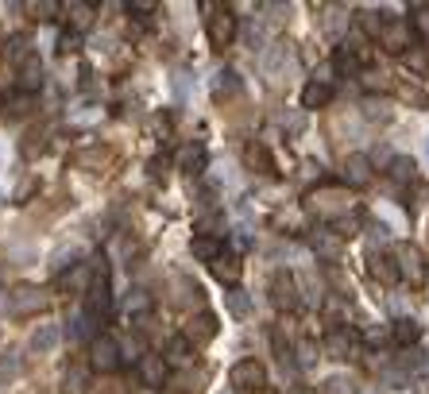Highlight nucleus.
<instances>
[{
  "instance_id": "obj_22",
  "label": "nucleus",
  "mask_w": 429,
  "mask_h": 394,
  "mask_svg": "<svg viewBox=\"0 0 429 394\" xmlns=\"http://www.w3.org/2000/svg\"><path fill=\"white\" fill-rule=\"evenodd\" d=\"M240 89H244V81H240V73L236 70H228L225 66V70L213 73V97H236Z\"/></svg>"
},
{
  "instance_id": "obj_25",
  "label": "nucleus",
  "mask_w": 429,
  "mask_h": 394,
  "mask_svg": "<svg viewBox=\"0 0 429 394\" xmlns=\"http://www.w3.org/2000/svg\"><path fill=\"white\" fill-rule=\"evenodd\" d=\"M391 336H394V344L410 348V344L422 340V325H418L414 317H399V321H394V328H391Z\"/></svg>"
},
{
  "instance_id": "obj_3",
  "label": "nucleus",
  "mask_w": 429,
  "mask_h": 394,
  "mask_svg": "<svg viewBox=\"0 0 429 394\" xmlns=\"http://www.w3.org/2000/svg\"><path fill=\"white\" fill-rule=\"evenodd\" d=\"M310 209L317 213V217H329V220H341V217H348V209H352V201H348V193L344 190H336V186H325L321 193H310Z\"/></svg>"
},
{
  "instance_id": "obj_9",
  "label": "nucleus",
  "mask_w": 429,
  "mask_h": 394,
  "mask_svg": "<svg viewBox=\"0 0 429 394\" xmlns=\"http://www.w3.org/2000/svg\"><path fill=\"white\" fill-rule=\"evenodd\" d=\"M394 263H399V275L410 278L414 286L425 282V259L414 244H399V248H394Z\"/></svg>"
},
{
  "instance_id": "obj_2",
  "label": "nucleus",
  "mask_w": 429,
  "mask_h": 394,
  "mask_svg": "<svg viewBox=\"0 0 429 394\" xmlns=\"http://www.w3.org/2000/svg\"><path fill=\"white\" fill-rule=\"evenodd\" d=\"M109 314H112V290H109V270L101 263L93 282H89V290H86V317L89 321H105Z\"/></svg>"
},
{
  "instance_id": "obj_4",
  "label": "nucleus",
  "mask_w": 429,
  "mask_h": 394,
  "mask_svg": "<svg viewBox=\"0 0 429 394\" xmlns=\"http://www.w3.org/2000/svg\"><path fill=\"white\" fill-rule=\"evenodd\" d=\"M290 66H294L290 43H275V47H267V51H263V78H267L271 85H283L286 73H290Z\"/></svg>"
},
{
  "instance_id": "obj_45",
  "label": "nucleus",
  "mask_w": 429,
  "mask_h": 394,
  "mask_svg": "<svg viewBox=\"0 0 429 394\" xmlns=\"http://www.w3.org/2000/svg\"><path fill=\"white\" fill-rule=\"evenodd\" d=\"M364 78H368L371 89H391V78H387V73H364Z\"/></svg>"
},
{
  "instance_id": "obj_19",
  "label": "nucleus",
  "mask_w": 429,
  "mask_h": 394,
  "mask_svg": "<svg viewBox=\"0 0 429 394\" xmlns=\"http://www.w3.org/2000/svg\"><path fill=\"white\" fill-rule=\"evenodd\" d=\"M59 340H62V328H59V325H39L35 333H31L28 348H31V352H39V356H47V352L59 348Z\"/></svg>"
},
{
  "instance_id": "obj_10",
  "label": "nucleus",
  "mask_w": 429,
  "mask_h": 394,
  "mask_svg": "<svg viewBox=\"0 0 429 394\" xmlns=\"http://www.w3.org/2000/svg\"><path fill=\"white\" fill-rule=\"evenodd\" d=\"M43 306H47V294L35 290V286H16V290L8 294V314H16V317L39 314Z\"/></svg>"
},
{
  "instance_id": "obj_34",
  "label": "nucleus",
  "mask_w": 429,
  "mask_h": 394,
  "mask_svg": "<svg viewBox=\"0 0 429 394\" xmlns=\"http://www.w3.org/2000/svg\"><path fill=\"white\" fill-rule=\"evenodd\" d=\"M321 394H356V383L348 379V375H333V379L325 383V390Z\"/></svg>"
},
{
  "instance_id": "obj_7",
  "label": "nucleus",
  "mask_w": 429,
  "mask_h": 394,
  "mask_svg": "<svg viewBox=\"0 0 429 394\" xmlns=\"http://www.w3.org/2000/svg\"><path fill=\"white\" fill-rule=\"evenodd\" d=\"M228 383H233L236 390H263L267 387V367H263L259 359H240V364H233V371H228Z\"/></svg>"
},
{
  "instance_id": "obj_24",
  "label": "nucleus",
  "mask_w": 429,
  "mask_h": 394,
  "mask_svg": "<svg viewBox=\"0 0 429 394\" xmlns=\"http://www.w3.org/2000/svg\"><path fill=\"white\" fill-rule=\"evenodd\" d=\"M39 85H43V62H39V54H31L28 62H20V89L35 93Z\"/></svg>"
},
{
  "instance_id": "obj_44",
  "label": "nucleus",
  "mask_w": 429,
  "mask_h": 394,
  "mask_svg": "<svg viewBox=\"0 0 429 394\" xmlns=\"http://www.w3.org/2000/svg\"><path fill=\"white\" fill-rule=\"evenodd\" d=\"M368 117L371 120H387L391 112H387V101H368Z\"/></svg>"
},
{
  "instance_id": "obj_23",
  "label": "nucleus",
  "mask_w": 429,
  "mask_h": 394,
  "mask_svg": "<svg viewBox=\"0 0 429 394\" xmlns=\"http://www.w3.org/2000/svg\"><path fill=\"white\" fill-rule=\"evenodd\" d=\"M244 162L252 170H259V174H275V159H271V151L263 143H247L244 147Z\"/></svg>"
},
{
  "instance_id": "obj_27",
  "label": "nucleus",
  "mask_w": 429,
  "mask_h": 394,
  "mask_svg": "<svg viewBox=\"0 0 429 394\" xmlns=\"http://www.w3.org/2000/svg\"><path fill=\"white\" fill-rule=\"evenodd\" d=\"M178 167H182L189 178L201 174V170H205V147H194V143L182 147V155H178Z\"/></svg>"
},
{
  "instance_id": "obj_48",
  "label": "nucleus",
  "mask_w": 429,
  "mask_h": 394,
  "mask_svg": "<svg viewBox=\"0 0 429 394\" xmlns=\"http://www.w3.org/2000/svg\"><path fill=\"white\" fill-rule=\"evenodd\" d=\"M368 394H379V390H368Z\"/></svg>"
},
{
  "instance_id": "obj_17",
  "label": "nucleus",
  "mask_w": 429,
  "mask_h": 394,
  "mask_svg": "<svg viewBox=\"0 0 429 394\" xmlns=\"http://www.w3.org/2000/svg\"><path fill=\"white\" fill-rule=\"evenodd\" d=\"M341 174H344V182H348V186H356V190H360V186L371 182V159H368V155H348Z\"/></svg>"
},
{
  "instance_id": "obj_16",
  "label": "nucleus",
  "mask_w": 429,
  "mask_h": 394,
  "mask_svg": "<svg viewBox=\"0 0 429 394\" xmlns=\"http://www.w3.org/2000/svg\"><path fill=\"white\" fill-rule=\"evenodd\" d=\"M368 270L379 278V282H387V286H394L399 282V263H394V256H383V251H371L368 256Z\"/></svg>"
},
{
  "instance_id": "obj_15",
  "label": "nucleus",
  "mask_w": 429,
  "mask_h": 394,
  "mask_svg": "<svg viewBox=\"0 0 429 394\" xmlns=\"http://www.w3.org/2000/svg\"><path fill=\"white\" fill-rule=\"evenodd\" d=\"M352 348H356V340H352L348 328H333V333L325 336V344H321V352H325L329 359H348Z\"/></svg>"
},
{
  "instance_id": "obj_14",
  "label": "nucleus",
  "mask_w": 429,
  "mask_h": 394,
  "mask_svg": "<svg viewBox=\"0 0 429 394\" xmlns=\"http://www.w3.org/2000/svg\"><path fill=\"white\" fill-rule=\"evenodd\" d=\"M310 248L317 251L321 259H341V236L333 228H313L310 232Z\"/></svg>"
},
{
  "instance_id": "obj_6",
  "label": "nucleus",
  "mask_w": 429,
  "mask_h": 394,
  "mask_svg": "<svg viewBox=\"0 0 429 394\" xmlns=\"http://www.w3.org/2000/svg\"><path fill=\"white\" fill-rule=\"evenodd\" d=\"M89 364H93V371H101V375L117 371V367L124 364L120 344L112 340V336H93V344H89Z\"/></svg>"
},
{
  "instance_id": "obj_32",
  "label": "nucleus",
  "mask_w": 429,
  "mask_h": 394,
  "mask_svg": "<svg viewBox=\"0 0 429 394\" xmlns=\"http://www.w3.org/2000/svg\"><path fill=\"white\" fill-rule=\"evenodd\" d=\"M406 66L418 78H429V47H414V51L406 54Z\"/></svg>"
},
{
  "instance_id": "obj_38",
  "label": "nucleus",
  "mask_w": 429,
  "mask_h": 394,
  "mask_svg": "<svg viewBox=\"0 0 429 394\" xmlns=\"http://www.w3.org/2000/svg\"><path fill=\"white\" fill-rule=\"evenodd\" d=\"M66 12L74 16V28H86V23L93 20V8L89 4H66Z\"/></svg>"
},
{
  "instance_id": "obj_29",
  "label": "nucleus",
  "mask_w": 429,
  "mask_h": 394,
  "mask_svg": "<svg viewBox=\"0 0 429 394\" xmlns=\"http://www.w3.org/2000/svg\"><path fill=\"white\" fill-rule=\"evenodd\" d=\"M62 394H89V371H86V367H74V371H66Z\"/></svg>"
},
{
  "instance_id": "obj_49",
  "label": "nucleus",
  "mask_w": 429,
  "mask_h": 394,
  "mask_svg": "<svg viewBox=\"0 0 429 394\" xmlns=\"http://www.w3.org/2000/svg\"><path fill=\"white\" fill-rule=\"evenodd\" d=\"M0 340H4V336H0Z\"/></svg>"
},
{
  "instance_id": "obj_11",
  "label": "nucleus",
  "mask_w": 429,
  "mask_h": 394,
  "mask_svg": "<svg viewBox=\"0 0 429 394\" xmlns=\"http://www.w3.org/2000/svg\"><path fill=\"white\" fill-rule=\"evenodd\" d=\"M139 379H143V387H151V390H163V387H167V379H170L167 356H155V352L139 356Z\"/></svg>"
},
{
  "instance_id": "obj_28",
  "label": "nucleus",
  "mask_w": 429,
  "mask_h": 394,
  "mask_svg": "<svg viewBox=\"0 0 429 394\" xmlns=\"http://www.w3.org/2000/svg\"><path fill=\"white\" fill-rule=\"evenodd\" d=\"M225 306L233 317H247L252 314V298H247V290H240V286H228L225 290Z\"/></svg>"
},
{
  "instance_id": "obj_13",
  "label": "nucleus",
  "mask_w": 429,
  "mask_h": 394,
  "mask_svg": "<svg viewBox=\"0 0 429 394\" xmlns=\"http://www.w3.org/2000/svg\"><path fill=\"white\" fill-rule=\"evenodd\" d=\"M170 290H175V294H170L175 306H201V298H205V290L194 282V278H186V275L170 278Z\"/></svg>"
},
{
  "instance_id": "obj_31",
  "label": "nucleus",
  "mask_w": 429,
  "mask_h": 394,
  "mask_svg": "<svg viewBox=\"0 0 429 394\" xmlns=\"http://www.w3.org/2000/svg\"><path fill=\"white\" fill-rule=\"evenodd\" d=\"M147 314H151V294H147V290H131L128 294V317L147 321Z\"/></svg>"
},
{
  "instance_id": "obj_8",
  "label": "nucleus",
  "mask_w": 429,
  "mask_h": 394,
  "mask_svg": "<svg viewBox=\"0 0 429 394\" xmlns=\"http://www.w3.org/2000/svg\"><path fill=\"white\" fill-rule=\"evenodd\" d=\"M379 47L391 54H410L414 51V28L406 20H387L383 35H379Z\"/></svg>"
},
{
  "instance_id": "obj_18",
  "label": "nucleus",
  "mask_w": 429,
  "mask_h": 394,
  "mask_svg": "<svg viewBox=\"0 0 429 394\" xmlns=\"http://www.w3.org/2000/svg\"><path fill=\"white\" fill-rule=\"evenodd\" d=\"M209 270H213V278H221V282L236 286V282H240V275H244V263H240V256L225 251V256H221L217 263H209Z\"/></svg>"
},
{
  "instance_id": "obj_21",
  "label": "nucleus",
  "mask_w": 429,
  "mask_h": 394,
  "mask_svg": "<svg viewBox=\"0 0 429 394\" xmlns=\"http://www.w3.org/2000/svg\"><path fill=\"white\" fill-rule=\"evenodd\" d=\"M329 101H333V85H329V81L313 78L310 85L302 89V109H325Z\"/></svg>"
},
{
  "instance_id": "obj_20",
  "label": "nucleus",
  "mask_w": 429,
  "mask_h": 394,
  "mask_svg": "<svg viewBox=\"0 0 429 394\" xmlns=\"http://www.w3.org/2000/svg\"><path fill=\"white\" fill-rule=\"evenodd\" d=\"M189 256L201 259V263H217L225 256V248H221L217 236H194V240H189Z\"/></svg>"
},
{
  "instance_id": "obj_37",
  "label": "nucleus",
  "mask_w": 429,
  "mask_h": 394,
  "mask_svg": "<svg viewBox=\"0 0 429 394\" xmlns=\"http://www.w3.org/2000/svg\"><path fill=\"white\" fill-rule=\"evenodd\" d=\"M360 23H364V31L371 39H379V35H383V28H387V20H379V12H364V16H360Z\"/></svg>"
},
{
  "instance_id": "obj_35",
  "label": "nucleus",
  "mask_w": 429,
  "mask_h": 394,
  "mask_svg": "<svg viewBox=\"0 0 429 394\" xmlns=\"http://www.w3.org/2000/svg\"><path fill=\"white\" fill-rule=\"evenodd\" d=\"M74 162H78V167H105V162H109V151H78L74 155Z\"/></svg>"
},
{
  "instance_id": "obj_43",
  "label": "nucleus",
  "mask_w": 429,
  "mask_h": 394,
  "mask_svg": "<svg viewBox=\"0 0 429 394\" xmlns=\"http://www.w3.org/2000/svg\"><path fill=\"white\" fill-rule=\"evenodd\" d=\"M78 47H81V35H78V31H62V35H59V51H62V54L78 51Z\"/></svg>"
},
{
  "instance_id": "obj_40",
  "label": "nucleus",
  "mask_w": 429,
  "mask_h": 394,
  "mask_svg": "<svg viewBox=\"0 0 429 394\" xmlns=\"http://www.w3.org/2000/svg\"><path fill=\"white\" fill-rule=\"evenodd\" d=\"M31 12H35V20H54V12H62V4H54V0H43V4H28Z\"/></svg>"
},
{
  "instance_id": "obj_1",
  "label": "nucleus",
  "mask_w": 429,
  "mask_h": 394,
  "mask_svg": "<svg viewBox=\"0 0 429 394\" xmlns=\"http://www.w3.org/2000/svg\"><path fill=\"white\" fill-rule=\"evenodd\" d=\"M209 8V23H205V35H209V47L213 51H225V47L236 43V35H240V20H236L233 8H217V4H205Z\"/></svg>"
},
{
  "instance_id": "obj_12",
  "label": "nucleus",
  "mask_w": 429,
  "mask_h": 394,
  "mask_svg": "<svg viewBox=\"0 0 429 394\" xmlns=\"http://www.w3.org/2000/svg\"><path fill=\"white\" fill-rule=\"evenodd\" d=\"M182 336H186L189 344H194V348H197V344H209L213 336H217V317H213V314H197V317H189L186 328H182Z\"/></svg>"
},
{
  "instance_id": "obj_39",
  "label": "nucleus",
  "mask_w": 429,
  "mask_h": 394,
  "mask_svg": "<svg viewBox=\"0 0 429 394\" xmlns=\"http://www.w3.org/2000/svg\"><path fill=\"white\" fill-rule=\"evenodd\" d=\"M4 109L12 112V117H23V112H31V93H20V97H12V101H4Z\"/></svg>"
},
{
  "instance_id": "obj_26",
  "label": "nucleus",
  "mask_w": 429,
  "mask_h": 394,
  "mask_svg": "<svg viewBox=\"0 0 429 394\" xmlns=\"http://www.w3.org/2000/svg\"><path fill=\"white\" fill-rule=\"evenodd\" d=\"M23 371V352L20 348H8L0 352V383H16Z\"/></svg>"
},
{
  "instance_id": "obj_41",
  "label": "nucleus",
  "mask_w": 429,
  "mask_h": 394,
  "mask_svg": "<svg viewBox=\"0 0 429 394\" xmlns=\"http://www.w3.org/2000/svg\"><path fill=\"white\" fill-rule=\"evenodd\" d=\"M410 23H414L418 35H429V4H418L414 8V20H410Z\"/></svg>"
},
{
  "instance_id": "obj_33",
  "label": "nucleus",
  "mask_w": 429,
  "mask_h": 394,
  "mask_svg": "<svg viewBox=\"0 0 429 394\" xmlns=\"http://www.w3.org/2000/svg\"><path fill=\"white\" fill-rule=\"evenodd\" d=\"M391 178L394 182H414V159H402L399 155V159L391 162Z\"/></svg>"
},
{
  "instance_id": "obj_30",
  "label": "nucleus",
  "mask_w": 429,
  "mask_h": 394,
  "mask_svg": "<svg viewBox=\"0 0 429 394\" xmlns=\"http://www.w3.org/2000/svg\"><path fill=\"white\" fill-rule=\"evenodd\" d=\"M189 359H194V344L186 336H175L167 344V364H189Z\"/></svg>"
},
{
  "instance_id": "obj_47",
  "label": "nucleus",
  "mask_w": 429,
  "mask_h": 394,
  "mask_svg": "<svg viewBox=\"0 0 429 394\" xmlns=\"http://www.w3.org/2000/svg\"><path fill=\"white\" fill-rule=\"evenodd\" d=\"M167 174V159H151V178Z\"/></svg>"
},
{
  "instance_id": "obj_42",
  "label": "nucleus",
  "mask_w": 429,
  "mask_h": 394,
  "mask_svg": "<svg viewBox=\"0 0 429 394\" xmlns=\"http://www.w3.org/2000/svg\"><path fill=\"white\" fill-rule=\"evenodd\" d=\"M35 190H39V178H23V182L16 186V205H23V201H28V197L35 193Z\"/></svg>"
},
{
  "instance_id": "obj_5",
  "label": "nucleus",
  "mask_w": 429,
  "mask_h": 394,
  "mask_svg": "<svg viewBox=\"0 0 429 394\" xmlns=\"http://www.w3.org/2000/svg\"><path fill=\"white\" fill-rule=\"evenodd\" d=\"M271 302H275L278 309H298V302H302V286H298V278L290 275V270H275L271 275Z\"/></svg>"
},
{
  "instance_id": "obj_46",
  "label": "nucleus",
  "mask_w": 429,
  "mask_h": 394,
  "mask_svg": "<svg viewBox=\"0 0 429 394\" xmlns=\"http://www.w3.org/2000/svg\"><path fill=\"white\" fill-rule=\"evenodd\" d=\"M387 340V328H368V344H383Z\"/></svg>"
},
{
  "instance_id": "obj_36",
  "label": "nucleus",
  "mask_w": 429,
  "mask_h": 394,
  "mask_svg": "<svg viewBox=\"0 0 429 394\" xmlns=\"http://www.w3.org/2000/svg\"><path fill=\"white\" fill-rule=\"evenodd\" d=\"M317 359H321V348L313 340H302L298 344V367H313Z\"/></svg>"
}]
</instances>
